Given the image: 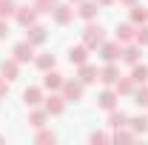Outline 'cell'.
Listing matches in <instances>:
<instances>
[{"label":"cell","instance_id":"37","mask_svg":"<svg viewBox=\"0 0 148 145\" xmlns=\"http://www.w3.org/2000/svg\"><path fill=\"white\" fill-rule=\"evenodd\" d=\"M69 3H80V0H69Z\"/></svg>","mask_w":148,"mask_h":145},{"label":"cell","instance_id":"3","mask_svg":"<svg viewBox=\"0 0 148 145\" xmlns=\"http://www.w3.org/2000/svg\"><path fill=\"white\" fill-rule=\"evenodd\" d=\"M60 91H63L66 103H77V100H83V91H86V85H83L80 80H66Z\"/></svg>","mask_w":148,"mask_h":145},{"label":"cell","instance_id":"28","mask_svg":"<svg viewBox=\"0 0 148 145\" xmlns=\"http://www.w3.org/2000/svg\"><path fill=\"white\" fill-rule=\"evenodd\" d=\"M134 137H137V134H134V131H131L128 125H123V128H114V140H117V142H131Z\"/></svg>","mask_w":148,"mask_h":145},{"label":"cell","instance_id":"24","mask_svg":"<svg viewBox=\"0 0 148 145\" xmlns=\"http://www.w3.org/2000/svg\"><path fill=\"white\" fill-rule=\"evenodd\" d=\"M131 80H134L137 85H145L148 83V66H140V63L131 66Z\"/></svg>","mask_w":148,"mask_h":145},{"label":"cell","instance_id":"35","mask_svg":"<svg viewBox=\"0 0 148 145\" xmlns=\"http://www.w3.org/2000/svg\"><path fill=\"white\" fill-rule=\"evenodd\" d=\"M117 3H123V6H128V9H131V6H137L140 0H117Z\"/></svg>","mask_w":148,"mask_h":145},{"label":"cell","instance_id":"11","mask_svg":"<svg viewBox=\"0 0 148 145\" xmlns=\"http://www.w3.org/2000/svg\"><path fill=\"white\" fill-rule=\"evenodd\" d=\"M117 100H120V94H117L114 85H111V88H106L100 97H97V105H100V108H106V111H111V108H117Z\"/></svg>","mask_w":148,"mask_h":145},{"label":"cell","instance_id":"7","mask_svg":"<svg viewBox=\"0 0 148 145\" xmlns=\"http://www.w3.org/2000/svg\"><path fill=\"white\" fill-rule=\"evenodd\" d=\"M120 80V66L117 63H106L103 68H100V83L103 85H114Z\"/></svg>","mask_w":148,"mask_h":145},{"label":"cell","instance_id":"15","mask_svg":"<svg viewBox=\"0 0 148 145\" xmlns=\"http://www.w3.org/2000/svg\"><path fill=\"white\" fill-rule=\"evenodd\" d=\"M63 83H66V77H63L60 71H54V68L46 71V77H43V88H49V91H60Z\"/></svg>","mask_w":148,"mask_h":145},{"label":"cell","instance_id":"34","mask_svg":"<svg viewBox=\"0 0 148 145\" xmlns=\"http://www.w3.org/2000/svg\"><path fill=\"white\" fill-rule=\"evenodd\" d=\"M6 94H9V80H6V77H0V100H3Z\"/></svg>","mask_w":148,"mask_h":145},{"label":"cell","instance_id":"5","mask_svg":"<svg viewBox=\"0 0 148 145\" xmlns=\"http://www.w3.org/2000/svg\"><path fill=\"white\" fill-rule=\"evenodd\" d=\"M51 17H54L57 26H69V23L74 20V9H71V6H66V3H57L54 12H51Z\"/></svg>","mask_w":148,"mask_h":145},{"label":"cell","instance_id":"23","mask_svg":"<svg viewBox=\"0 0 148 145\" xmlns=\"http://www.w3.org/2000/svg\"><path fill=\"white\" fill-rule=\"evenodd\" d=\"M34 66L40 68V71H51L57 66V57L54 54H40V57H34Z\"/></svg>","mask_w":148,"mask_h":145},{"label":"cell","instance_id":"1","mask_svg":"<svg viewBox=\"0 0 148 145\" xmlns=\"http://www.w3.org/2000/svg\"><path fill=\"white\" fill-rule=\"evenodd\" d=\"M103 40H106V29H103L100 23L88 20V26H86V31H83V43H86L88 49H97Z\"/></svg>","mask_w":148,"mask_h":145},{"label":"cell","instance_id":"6","mask_svg":"<svg viewBox=\"0 0 148 145\" xmlns=\"http://www.w3.org/2000/svg\"><path fill=\"white\" fill-rule=\"evenodd\" d=\"M80 71H77V80L83 83V85H91V83H97L100 80V71L94 68L91 63H83V66H77Z\"/></svg>","mask_w":148,"mask_h":145},{"label":"cell","instance_id":"29","mask_svg":"<svg viewBox=\"0 0 148 145\" xmlns=\"http://www.w3.org/2000/svg\"><path fill=\"white\" fill-rule=\"evenodd\" d=\"M14 12H17V3L14 0H0V17H14Z\"/></svg>","mask_w":148,"mask_h":145},{"label":"cell","instance_id":"31","mask_svg":"<svg viewBox=\"0 0 148 145\" xmlns=\"http://www.w3.org/2000/svg\"><path fill=\"white\" fill-rule=\"evenodd\" d=\"M37 142H54L57 137H54V131H43V128H37V137H34Z\"/></svg>","mask_w":148,"mask_h":145},{"label":"cell","instance_id":"30","mask_svg":"<svg viewBox=\"0 0 148 145\" xmlns=\"http://www.w3.org/2000/svg\"><path fill=\"white\" fill-rule=\"evenodd\" d=\"M134 43H137V46H148V26H145V23L137 26V37H134Z\"/></svg>","mask_w":148,"mask_h":145},{"label":"cell","instance_id":"25","mask_svg":"<svg viewBox=\"0 0 148 145\" xmlns=\"http://www.w3.org/2000/svg\"><path fill=\"white\" fill-rule=\"evenodd\" d=\"M46 120H49V111H46V108H43V111L37 108V111L29 114V125H32V128H43V125H46Z\"/></svg>","mask_w":148,"mask_h":145},{"label":"cell","instance_id":"21","mask_svg":"<svg viewBox=\"0 0 148 145\" xmlns=\"http://www.w3.org/2000/svg\"><path fill=\"white\" fill-rule=\"evenodd\" d=\"M108 125H111V128H123V125H128V114H125V111L111 108V114H108Z\"/></svg>","mask_w":148,"mask_h":145},{"label":"cell","instance_id":"27","mask_svg":"<svg viewBox=\"0 0 148 145\" xmlns=\"http://www.w3.org/2000/svg\"><path fill=\"white\" fill-rule=\"evenodd\" d=\"M32 6L37 9V14H51V12H54V6H57V0H34Z\"/></svg>","mask_w":148,"mask_h":145},{"label":"cell","instance_id":"16","mask_svg":"<svg viewBox=\"0 0 148 145\" xmlns=\"http://www.w3.org/2000/svg\"><path fill=\"white\" fill-rule=\"evenodd\" d=\"M17 74H20V63L14 60V57L0 63V77H6L9 83H12V80H17Z\"/></svg>","mask_w":148,"mask_h":145},{"label":"cell","instance_id":"20","mask_svg":"<svg viewBox=\"0 0 148 145\" xmlns=\"http://www.w3.org/2000/svg\"><path fill=\"white\" fill-rule=\"evenodd\" d=\"M128 128L134 131V134H148V117H145V114L128 117Z\"/></svg>","mask_w":148,"mask_h":145},{"label":"cell","instance_id":"18","mask_svg":"<svg viewBox=\"0 0 148 145\" xmlns=\"http://www.w3.org/2000/svg\"><path fill=\"white\" fill-rule=\"evenodd\" d=\"M114 34H117V40H120V43H131V40L137 37V26H134L131 20H128V23H120Z\"/></svg>","mask_w":148,"mask_h":145},{"label":"cell","instance_id":"4","mask_svg":"<svg viewBox=\"0 0 148 145\" xmlns=\"http://www.w3.org/2000/svg\"><path fill=\"white\" fill-rule=\"evenodd\" d=\"M34 49L37 46H32L29 40H23V43H17V46L12 49V54H14L17 63H32V60H34Z\"/></svg>","mask_w":148,"mask_h":145},{"label":"cell","instance_id":"2","mask_svg":"<svg viewBox=\"0 0 148 145\" xmlns=\"http://www.w3.org/2000/svg\"><path fill=\"white\" fill-rule=\"evenodd\" d=\"M97 49H100V57H103L106 63H117V60H120V54H123V43H120V40H111V43H106V40H103Z\"/></svg>","mask_w":148,"mask_h":145},{"label":"cell","instance_id":"9","mask_svg":"<svg viewBox=\"0 0 148 145\" xmlns=\"http://www.w3.org/2000/svg\"><path fill=\"white\" fill-rule=\"evenodd\" d=\"M14 17H17V23L23 26V29H29L32 23H37V9H34V6H23V9L17 6V12H14Z\"/></svg>","mask_w":148,"mask_h":145},{"label":"cell","instance_id":"19","mask_svg":"<svg viewBox=\"0 0 148 145\" xmlns=\"http://www.w3.org/2000/svg\"><path fill=\"white\" fill-rule=\"evenodd\" d=\"M134 88H137V83H134L131 77H120V80L114 83V91H117L120 97H131V94H134Z\"/></svg>","mask_w":148,"mask_h":145},{"label":"cell","instance_id":"14","mask_svg":"<svg viewBox=\"0 0 148 145\" xmlns=\"http://www.w3.org/2000/svg\"><path fill=\"white\" fill-rule=\"evenodd\" d=\"M46 111H49L51 117H60V114L66 111V97H63V94H51V97L46 100Z\"/></svg>","mask_w":148,"mask_h":145},{"label":"cell","instance_id":"17","mask_svg":"<svg viewBox=\"0 0 148 145\" xmlns=\"http://www.w3.org/2000/svg\"><path fill=\"white\" fill-rule=\"evenodd\" d=\"M23 103H26L29 108H37V105L43 103V88H37V85H29V88L23 91Z\"/></svg>","mask_w":148,"mask_h":145},{"label":"cell","instance_id":"10","mask_svg":"<svg viewBox=\"0 0 148 145\" xmlns=\"http://www.w3.org/2000/svg\"><path fill=\"white\" fill-rule=\"evenodd\" d=\"M97 12H100V3L97 0H80V6H77V14L86 20V23L97 17Z\"/></svg>","mask_w":148,"mask_h":145},{"label":"cell","instance_id":"22","mask_svg":"<svg viewBox=\"0 0 148 145\" xmlns=\"http://www.w3.org/2000/svg\"><path fill=\"white\" fill-rule=\"evenodd\" d=\"M131 23H134V26L148 23V9H145V6H140V3H137V6H131Z\"/></svg>","mask_w":148,"mask_h":145},{"label":"cell","instance_id":"13","mask_svg":"<svg viewBox=\"0 0 148 145\" xmlns=\"http://www.w3.org/2000/svg\"><path fill=\"white\" fill-rule=\"evenodd\" d=\"M140 54H143V51H140V46H137V43H125V46H123L120 60H123V63H128V66H137V63H140Z\"/></svg>","mask_w":148,"mask_h":145},{"label":"cell","instance_id":"12","mask_svg":"<svg viewBox=\"0 0 148 145\" xmlns=\"http://www.w3.org/2000/svg\"><path fill=\"white\" fill-rule=\"evenodd\" d=\"M69 63H71V66L88 63V46H86V43H83V46H71V49H69Z\"/></svg>","mask_w":148,"mask_h":145},{"label":"cell","instance_id":"36","mask_svg":"<svg viewBox=\"0 0 148 145\" xmlns=\"http://www.w3.org/2000/svg\"><path fill=\"white\" fill-rule=\"evenodd\" d=\"M97 3H100V6H114L117 0H97Z\"/></svg>","mask_w":148,"mask_h":145},{"label":"cell","instance_id":"32","mask_svg":"<svg viewBox=\"0 0 148 145\" xmlns=\"http://www.w3.org/2000/svg\"><path fill=\"white\" fill-rule=\"evenodd\" d=\"M12 34V29H9V20L0 17V40H6V37Z\"/></svg>","mask_w":148,"mask_h":145},{"label":"cell","instance_id":"33","mask_svg":"<svg viewBox=\"0 0 148 145\" xmlns=\"http://www.w3.org/2000/svg\"><path fill=\"white\" fill-rule=\"evenodd\" d=\"M88 140H91V142L97 145V142H106V140H108V137H106V134H103V131H94V134H91V137H88Z\"/></svg>","mask_w":148,"mask_h":145},{"label":"cell","instance_id":"8","mask_svg":"<svg viewBox=\"0 0 148 145\" xmlns=\"http://www.w3.org/2000/svg\"><path fill=\"white\" fill-rule=\"evenodd\" d=\"M46 26H40V23H32L29 29H26V40L32 43V46H43L46 43Z\"/></svg>","mask_w":148,"mask_h":145},{"label":"cell","instance_id":"26","mask_svg":"<svg viewBox=\"0 0 148 145\" xmlns=\"http://www.w3.org/2000/svg\"><path fill=\"white\" fill-rule=\"evenodd\" d=\"M131 97H134V103H137L140 108H148V83H145V85H137Z\"/></svg>","mask_w":148,"mask_h":145}]
</instances>
